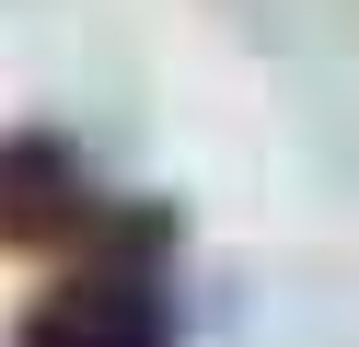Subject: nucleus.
<instances>
[{
  "label": "nucleus",
  "instance_id": "f03ea898",
  "mask_svg": "<svg viewBox=\"0 0 359 347\" xmlns=\"http://www.w3.org/2000/svg\"><path fill=\"white\" fill-rule=\"evenodd\" d=\"M12 347H186L163 266H70L12 313Z\"/></svg>",
  "mask_w": 359,
  "mask_h": 347
},
{
  "label": "nucleus",
  "instance_id": "f257e3e1",
  "mask_svg": "<svg viewBox=\"0 0 359 347\" xmlns=\"http://www.w3.org/2000/svg\"><path fill=\"white\" fill-rule=\"evenodd\" d=\"M0 254H70V266H163L174 254V208L163 197H93L81 151L58 128H12L0 139Z\"/></svg>",
  "mask_w": 359,
  "mask_h": 347
}]
</instances>
